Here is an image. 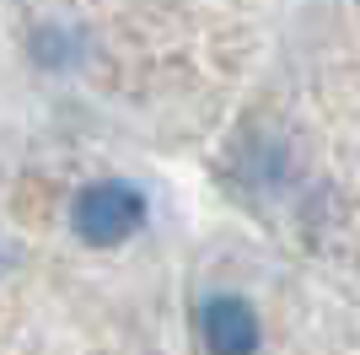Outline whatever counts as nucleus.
<instances>
[{
	"mask_svg": "<svg viewBox=\"0 0 360 355\" xmlns=\"http://www.w3.org/2000/svg\"><path fill=\"white\" fill-rule=\"evenodd\" d=\"M199 340L210 355H258L264 344V323H258V312L242 301V296H210L205 312H199Z\"/></svg>",
	"mask_w": 360,
	"mask_h": 355,
	"instance_id": "f03ea898",
	"label": "nucleus"
},
{
	"mask_svg": "<svg viewBox=\"0 0 360 355\" xmlns=\"http://www.w3.org/2000/svg\"><path fill=\"white\" fill-rule=\"evenodd\" d=\"M146 226V194L124 178H97L70 199V232L86 248H119Z\"/></svg>",
	"mask_w": 360,
	"mask_h": 355,
	"instance_id": "f257e3e1",
	"label": "nucleus"
}]
</instances>
